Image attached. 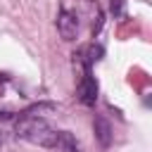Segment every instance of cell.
<instances>
[{
    "label": "cell",
    "mask_w": 152,
    "mask_h": 152,
    "mask_svg": "<svg viewBox=\"0 0 152 152\" xmlns=\"http://www.w3.org/2000/svg\"><path fill=\"white\" fill-rule=\"evenodd\" d=\"M14 133L26 140V142H33L38 147H45V150H57V152H78V142L76 138L69 133V131H55L45 116L36 114V109H28L24 112L17 124H14Z\"/></svg>",
    "instance_id": "6da1fadb"
},
{
    "label": "cell",
    "mask_w": 152,
    "mask_h": 152,
    "mask_svg": "<svg viewBox=\"0 0 152 152\" xmlns=\"http://www.w3.org/2000/svg\"><path fill=\"white\" fill-rule=\"evenodd\" d=\"M76 95H78L81 104H86V107L95 104V100H97V81L90 74V69H81V76H78V83H76Z\"/></svg>",
    "instance_id": "7a4b0ae2"
},
{
    "label": "cell",
    "mask_w": 152,
    "mask_h": 152,
    "mask_svg": "<svg viewBox=\"0 0 152 152\" xmlns=\"http://www.w3.org/2000/svg\"><path fill=\"white\" fill-rule=\"evenodd\" d=\"M57 33L62 36V40H74L76 33H78V17L76 12L62 7L59 14H57Z\"/></svg>",
    "instance_id": "3957f363"
},
{
    "label": "cell",
    "mask_w": 152,
    "mask_h": 152,
    "mask_svg": "<svg viewBox=\"0 0 152 152\" xmlns=\"http://www.w3.org/2000/svg\"><path fill=\"white\" fill-rule=\"evenodd\" d=\"M93 126H95V135H97L100 145H102V147H109V142H112V126L107 124V119H102V116H95Z\"/></svg>",
    "instance_id": "277c9868"
},
{
    "label": "cell",
    "mask_w": 152,
    "mask_h": 152,
    "mask_svg": "<svg viewBox=\"0 0 152 152\" xmlns=\"http://www.w3.org/2000/svg\"><path fill=\"white\" fill-rule=\"evenodd\" d=\"M112 12L114 14H121L124 12V0H112Z\"/></svg>",
    "instance_id": "5b68a950"
},
{
    "label": "cell",
    "mask_w": 152,
    "mask_h": 152,
    "mask_svg": "<svg viewBox=\"0 0 152 152\" xmlns=\"http://www.w3.org/2000/svg\"><path fill=\"white\" fill-rule=\"evenodd\" d=\"M2 145H5V133L0 131V147H2Z\"/></svg>",
    "instance_id": "8992f818"
}]
</instances>
